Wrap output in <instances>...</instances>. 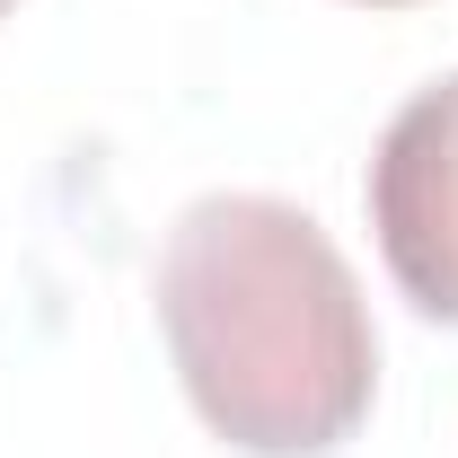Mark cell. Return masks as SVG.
Listing matches in <instances>:
<instances>
[{
    "instance_id": "obj_3",
    "label": "cell",
    "mask_w": 458,
    "mask_h": 458,
    "mask_svg": "<svg viewBox=\"0 0 458 458\" xmlns=\"http://www.w3.org/2000/svg\"><path fill=\"white\" fill-rule=\"evenodd\" d=\"M352 9H414V0H352Z\"/></svg>"
},
{
    "instance_id": "obj_1",
    "label": "cell",
    "mask_w": 458,
    "mask_h": 458,
    "mask_svg": "<svg viewBox=\"0 0 458 458\" xmlns=\"http://www.w3.org/2000/svg\"><path fill=\"white\" fill-rule=\"evenodd\" d=\"M159 335L212 441L327 458L379 397V335L344 247L283 194H203L159 247Z\"/></svg>"
},
{
    "instance_id": "obj_4",
    "label": "cell",
    "mask_w": 458,
    "mask_h": 458,
    "mask_svg": "<svg viewBox=\"0 0 458 458\" xmlns=\"http://www.w3.org/2000/svg\"><path fill=\"white\" fill-rule=\"evenodd\" d=\"M9 9H18V0H0V18H9Z\"/></svg>"
},
{
    "instance_id": "obj_2",
    "label": "cell",
    "mask_w": 458,
    "mask_h": 458,
    "mask_svg": "<svg viewBox=\"0 0 458 458\" xmlns=\"http://www.w3.org/2000/svg\"><path fill=\"white\" fill-rule=\"evenodd\" d=\"M361 203H370V229H379L388 283L423 318L458 327V71L414 89L388 114Z\"/></svg>"
}]
</instances>
